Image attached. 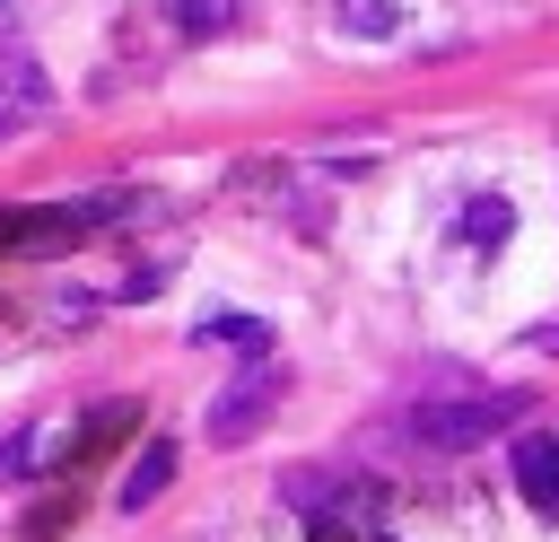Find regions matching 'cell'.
I'll return each mask as SVG.
<instances>
[{
  "instance_id": "obj_1",
  "label": "cell",
  "mask_w": 559,
  "mask_h": 542,
  "mask_svg": "<svg viewBox=\"0 0 559 542\" xmlns=\"http://www.w3.org/2000/svg\"><path fill=\"white\" fill-rule=\"evenodd\" d=\"M280 498L306 516L314 542H367L376 516H384V490H376V481H349V472H288Z\"/></svg>"
},
{
  "instance_id": "obj_2",
  "label": "cell",
  "mask_w": 559,
  "mask_h": 542,
  "mask_svg": "<svg viewBox=\"0 0 559 542\" xmlns=\"http://www.w3.org/2000/svg\"><path fill=\"white\" fill-rule=\"evenodd\" d=\"M524 393H463V402H419L402 411V437L419 455H463V446H489L498 428H515Z\"/></svg>"
},
{
  "instance_id": "obj_3",
  "label": "cell",
  "mask_w": 559,
  "mask_h": 542,
  "mask_svg": "<svg viewBox=\"0 0 559 542\" xmlns=\"http://www.w3.org/2000/svg\"><path fill=\"white\" fill-rule=\"evenodd\" d=\"M271 402H280V367L253 350V367H245V376H236V385L210 402V420H201V428H210V446H236V437H253Z\"/></svg>"
},
{
  "instance_id": "obj_4",
  "label": "cell",
  "mask_w": 559,
  "mask_h": 542,
  "mask_svg": "<svg viewBox=\"0 0 559 542\" xmlns=\"http://www.w3.org/2000/svg\"><path fill=\"white\" fill-rule=\"evenodd\" d=\"M52 114V79H44V61L26 52V44H0V140H17L26 122H44Z\"/></svg>"
},
{
  "instance_id": "obj_5",
  "label": "cell",
  "mask_w": 559,
  "mask_h": 542,
  "mask_svg": "<svg viewBox=\"0 0 559 542\" xmlns=\"http://www.w3.org/2000/svg\"><path fill=\"white\" fill-rule=\"evenodd\" d=\"M515 490H524L533 516H559V428H533L515 446Z\"/></svg>"
},
{
  "instance_id": "obj_6",
  "label": "cell",
  "mask_w": 559,
  "mask_h": 542,
  "mask_svg": "<svg viewBox=\"0 0 559 542\" xmlns=\"http://www.w3.org/2000/svg\"><path fill=\"white\" fill-rule=\"evenodd\" d=\"M166 481H175V446H166V437H148V446L131 455V472H122L114 507H122V516H140V507H157V498H166Z\"/></svg>"
},
{
  "instance_id": "obj_7",
  "label": "cell",
  "mask_w": 559,
  "mask_h": 542,
  "mask_svg": "<svg viewBox=\"0 0 559 542\" xmlns=\"http://www.w3.org/2000/svg\"><path fill=\"white\" fill-rule=\"evenodd\" d=\"M341 35L384 44V35H402V9H393V0H341Z\"/></svg>"
},
{
  "instance_id": "obj_8",
  "label": "cell",
  "mask_w": 559,
  "mask_h": 542,
  "mask_svg": "<svg viewBox=\"0 0 559 542\" xmlns=\"http://www.w3.org/2000/svg\"><path fill=\"white\" fill-rule=\"evenodd\" d=\"M192 341H227V350H271V332H262L253 315H201V323H192Z\"/></svg>"
},
{
  "instance_id": "obj_9",
  "label": "cell",
  "mask_w": 559,
  "mask_h": 542,
  "mask_svg": "<svg viewBox=\"0 0 559 542\" xmlns=\"http://www.w3.org/2000/svg\"><path fill=\"white\" fill-rule=\"evenodd\" d=\"M507 227H515V210H507L498 192H480V201L463 210V236H472V245H507Z\"/></svg>"
},
{
  "instance_id": "obj_10",
  "label": "cell",
  "mask_w": 559,
  "mask_h": 542,
  "mask_svg": "<svg viewBox=\"0 0 559 542\" xmlns=\"http://www.w3.org/2000/svg\"><path fill=\"white\" fill-rule=\"evenodd\" d=\"M236 9H245V0H166V17H175L183 35H218Z\"/></svg>"
},
{
  "instance_id": "obj_11",
  "label": "cell",
  "mask_w": 559,
  "mask_h": 542,
  "mask_svg": "<svg viewBox=\"0 0 559 542\" xmlns=\"http://www.w3.org/2000/svg\"><path fill=\"white\" fill-rule=\"evenodd\" d=\"M533 350H559V323H550V332H533Z\"/></svg>"
},
{
  "instance_id": "obj_12",
  "label": "cell",
  "mask_w": 559,
  "mask_h": 542,
  "mask_svg": "<svg viewBox=\"0 0 559 542\" xmlns=\"http://www.w3.org/2000/svg\"><path fill=\"white\" fill-rule=\"evenodd\" d=\"M9 17H17V0H0V35H9Z\"/></svg>"
},
{
  "instance_id": "obj_13",
  "label": "cell",
  "mask_w": 559,
  "mask_h": 542,
  "mask_svg": "<svg viewBox=\"0 0 559 542\" xmlns=\"http://www.w3.org/2000/svg\"><path fill=\"white\" fill-rule=\"evenodd\" d=\"M367 542H384V533H367Z\"/></svg>"
}]
</instances>
